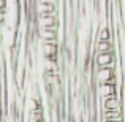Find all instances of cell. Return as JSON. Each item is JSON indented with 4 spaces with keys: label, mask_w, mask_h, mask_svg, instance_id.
I'll use <instances>...</instances> for the list:
<instances>
[{
    "label": "cell",
    "mask_w": 125,
    "mask_h": 122,
    "mask_svg": "<svg viewBox=\"0 0 125 122\" xmlns=\"http://www.w3.org/2000/svg\"><path fill=\"white\" fill-rule=\"evenodd\" d=\"M114 64H116L114 52H103L94 55V65L97 68H114Z\"/></svg>",
    "instance_id": "1"
},
{
    "label": "cell",
    "mask_w": 125,
    "mask_h": 122,
    "mask_svg": "<svg viewBox=\"0 0 125 122\" xmlns=\"http://www.w3.org/2000/svg\"><path fill=\"white\" fill-rule=\"evenodd\" d=\"M113 78H116L114 68H97L95 67L94 79H95L97 84H106V82H109Z\"/></svg>",
    "instance_id": "2"
},
{
    "label": "cell",
    "mask_w": 125,
    "mask_h": 122,
    "mask_svg": "<svg viewBox=\"0 0 125 122\" xmlns=\"http://www.w3.org/2000/svg\"><path fill=\"white\" fill-rule=\"evenodd\" d=\"M116 82H117V79L116 78H113L109 82H106V84H100L97 87V94L100 95L103 100H106V98H109L111 95H116L117 92H116Z\"/></svg>",
    "instance_id": "3"
},
{
    "label": "cell",
    "mask_w": 125,
    "mask_h": 122,
    "mask_svg": "<svg viewBox=\"0 0 125 122\" xmlns=\"http://www.w3.org/2000/svg\"><path fill=\"white\" fill-rule=\"evenodd\" d=\"M37 25L38 29H52L57 32V19L55 16H37Z\"/></svg>",
    "instance_id": "4"
},
{
    "label": "cell",
    "mask_w": 125,
    "mask_h": 122,
    "mask_svg": "<svg viewBox=\"0 0 125 122\" xmlns=\"http://www.w3.org/2000/svg\"><path fill=\"white\" fill-rule=\"evenodd\" d=\"M35 8H37V16H55V3L52 2H37Z\"/></svg>",
    "instance_id": "5"
},
{
    "label": "cell",
    "mask_w": 125,
    "mask_h": 122,
    "mask_svg": "<svg viewBox=\"0 0 125 122\" xmlns=\"http://www.w3.org/2000/svg\"><path fill=\"white\" fill-rule=\"evenodd\" d=\"M41 52H43V57L44 59L57 60V54H59L57 43H41Z\"/></svg>",
    "instance_id": "6"
},
{
    "label": "cell",
    "mask_w": 125,
    "mask_h": 122,
    "mask_svg": "<svg viewBox=\"0 0 125 122\" xmlns=\"http://www.w3.org/2000/svg\"><path fill=\"white\" fill-rule=\"evenodd\" d=\"M120 108H122V101L117 94L103 100V111H122Z\"/></svg>",
    "instance_id": "7"
},
{
    "label": "cell",
    "mask_w": 125,
    "mask_h": 122,
    "mask_svg": "<svg viewBox=\"0 0 125 122\" xmlns=\"http://www.w3.org/2000/svg\"><path fill=\"white\" fill-rule=\"evenodd\" d=\"M38 37H40L41 43H57V32L52 29H40Z\"/></svg>",
    "instance_id": "8"
},
{
    "label": "cell",
    "mask_w": 125,
    "mask_h": 122,
    "mask_svg": "<svg viewBox=\"0 0 125 122\" xmlns=\"http://www.w3.org/2000/svg\"><path fill=\"white\" fill-rule=\"evenodd\" d=\"M103 52H114L113 41H97L95 43V54H103Z\"/></svg>",
    "instance_id": "9"
},
{
    "label": "cell",
    "mask_w": 125,
    "mask_h": 122,
    "mask_svg": "<svg viewBox=\"0 0 125 122\" xmlns=\"http://www.w3.org/2000/svg\"><path fill=\"white\" fill-rule=\"evenodd\" d=\"M103 121H124L122 111H103Z\"/></svg>",
    "instance_id": "10"
},
{
    "label": "cell",
    "mask_w": 125,
    "mask_h": 122,
    "mask_svg": "<svg viewBox=\"0 0 125 122\" xmlns=\"http://www.w3.org/2000/svg\"><path fill=\"white\" fill-rule=\"evenodd\" d=\"M113 38V32L109 27H101L98 30V41H111Z\"/></svg>",
    "instance_id": "11"
},
{
    "label": "cell",
    "mask_w": 125,
    "mask_h": 122,
    "mask_svg": "<svg viewBox=\"0 0 125 122\" xmlns=\"http://www.w3.org/2000/svg\"><path fill=\"white\" fill-rule=\"evenodd\" d=\"M65 46H67L70 51H71V49H74V46H76V41H74V37H73V35H68V37H67Z\"/></svg>",
    "instance_id": "12"
},
{
    "label": "cell",
    "mask_w": 125,
    "mask_h": 122,
    "mask_svg": "<svg viewBox=\"0 0 125 122\" xmlns=\"http://www.w3.org/2000/svg\"><path fill=\"white\" fill-rule=\"evenodd\" d=\"M0 11H6V0H0Z\"/></svg>",
    "instance_id": "13"
},
{
    "label": "cell",
    "mask_w": 125,
    "mask_h": 122,
    "mask_svg": "<svg viewBox=\"0 0 125 122\" xmlns=\"http://www.w3.org/2000/svg\"><path fill=\"white\" fill-rule=\"evenodd\" d=\"M37 2H52V3H55V0H37Z\"/></svg>",
    "instance_id": "14"
},
{
    "label": "cell",
    "mask_w": 125,
    "mask_h": 122,
    "mask_svg": "<svg viewBox=\"0 0 125 122\" xmlns=\"http://www.w3.org/2000/svg\"><path fill=\"white\" fill-rule=\"evenodd\" d=\"M103 122H124V121H103Z\"/></svg>",
    "instance_id": "15"
}]
</instances>
